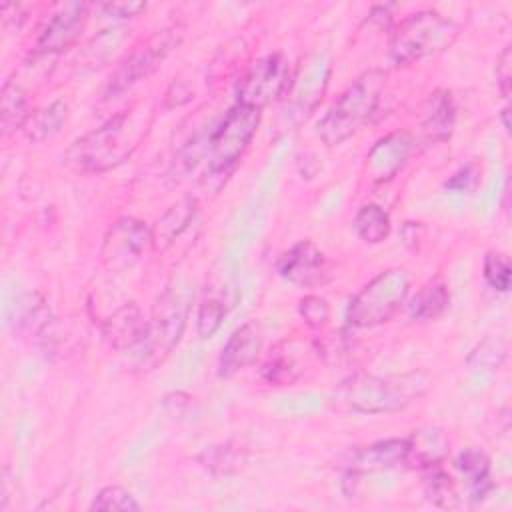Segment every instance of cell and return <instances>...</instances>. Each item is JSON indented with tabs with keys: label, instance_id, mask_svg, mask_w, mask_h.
Masks as SVG:
<instances>
[{
	"label": "cell",
	"instance_id": "obj_1",
	"mask_svg": "<svg viewBox=\"0 0 512 512\" xmlns=\"http://www.w3.org/2000/svg\"><path fill=\"white\" fill-rule=\"evenodd\" d=\"M154 112L150 104H134L82 138L74 140L64 154L78 172H106L126 162L150 132Z\"/></svg>",
	"mask_w": 512,
	"mask_h": 512
},
{
	"label": "cell",
	"instance_id": "obj_2",
	"mask_svg": "<svg viewBox=\"0 0 512 512\" xmlns=\"http://www.w3.org/2000/svg\"><path fill=\"white\" fill-rule=\"evenodd\" d=\"M430 388L426 372H406L396 376L358 374L348 378L334 392V400L360 414H390L404 410Z\"/></svg>",
	"mask_w": 512,
	"mask_h": 512
},
{
	"label": "cell",
	"instance_id": "obj_3",
	"mask_svg": "<svg viewBox=\"0 0 512 512\" xmlns=\"http://www.w3.org/2000/svg\"><path fill=\"white\" fill-rule=\"evenodd\" d=\"M188 302V294L180 288H168L158 298L150 318L146 320L142 340L132 350V366L136 372H150L170 356L184 332Z\"/></svg>",
	"mask_w": 512,
	"mask_h": 512
},
{
	"label": "cell",
	"instance_id": "obj_4",
	"mask_svg": "<svg viewBox=\"0 0 512 512\" xmlns=\"http://www.w3.org/2000/svg\"><path fill=\"white\" fill-rule=\"evenodd\" d=\"M386 84V72L372 68L360 74L318 122V136L328 146L348 140L374 114Z\"/></svg>",
	"mask_w": 512,
	"mask_h": 512
},
{
	"label": "cell",
	"instance_id": "obj_5",
	"mask_svg": "<svg viewBox=\"0 0 512 512\" xmlns=\"http://www.w3.org/2000/svg\"><path fill=\"white\" fill-rule=\"evenodd\" d=\"M460 34V26L440 12L420 10L406 16L392 32L388 54L398 66L448 50Z\"/></svg>",
	"mask_w": 512,
	"mask_h": 512
},
{
	"label": "cell",
	"instance_id": "obj_6",
	"mask_svg": "<svg viewBox=\"0 0 512 512\" xmlns=\"http://www.w3.org/2000/svg\"><path fill=\"white\" fill-rule=\"evenodd\" d=\"M260 122V110L244 104H234L210 130H208V166L204 182L218 180V186L234 170L250 140L256 134Z\"/></svg>",
	"mask_w": 512,
	"mask_h": 512
},
{
	"label": "cell",
	"instance_id": "obj_7",
	"mask_svg": "<svg viewBox=\"0 0 512 512\" xmlns=\"http://www.w3.org/2000/svg\"><path fill=\"white\" fill-rule=\"evenodd\" d=\"M410 276L404 268H390L374 276L348 304L346 320L354 328H372L388 322L404 304Z\"/></svg>",
	"mask_w": 512,
	"mask_h": 512
},
{
	"label": "cell",
	"instance_id": "obj_8",
	"mask_svg": "<svg viewBox=\"0 0 512 512\" xmlns=\"http://www.w3.org/2000/svg\"><path fill=\"white\" fill-rule=\"evenodd\" d=\"M290 62L284 54L274 52L258 58L242 74L236 84V104L262 110L280 96H286L290 86Z\"/></svg>",
	"mask_w": 512,
	"mask_h": 512
},
{
	"label": "cell",
	"instance_id": "obj_9",
	"mask_svg": "<svg viewBox=\"0 0 512 512\" xmlns=\"http://www.w3.org/2000/svg\"><path fill=\"white\" fill-rule=\"evenodd\" d=\"M152 248V228L132 216H124L106 232L100 256L108 272L122 274L138 264Z\"/></svg>",
	"mask_w": 512,
	"mask_h": 512
},
{
	"label": "cell",
	"instance_id": "obj_10",
	"mask_svg": "<svg viewBox=\"0 0 512 512\" xmlns=\"http://www.w3.org/2000/svg\"><path fill=\"white\" fill-rule=\"evenodd\" d=\"M178 42H180V30L176 28L162 30L152 38H148L140 48L130 52L126 60L116 68V72L110 76L104 96L114 98L124 90H128L138 80L152 74L168 56V52L178 46Z\"/></svg>",
	"mask_w": 512,
	"mask_h": 512
},
{
	"label": "cell",
	"instance_id": "obj_11",
	"mask_svg": "<svg viewBox=\"0 0 512 512\" xmlns=\"http://www.w3.org/2000/svg\"><path fill=\"white\" fill-rule=\"evenodd\" d=\"M86 22V4L66 2L58 4L56 10L46 18L36 38L34 56H52L70 48Z\"/></svg>",
	"mask_w": 512,
	"mask_h": 512
},
{
	"label": "cell",
	"instance_id": "obj_12",
	"mask_svg": "<svg viewBox=\"0 0 512 512\" xmlns=\"http://www.w3.org/2000/svg\"><path fill=\"white\" fill-rule=\"evenodd\" d=\"M414 148L412 134L406 130H396L380 138L366 154L364 170L372 182H386L396 176L406 164Z\"/></svg>",
	"mask_w": 512,
	"mask_h": 512
},
{
	"label": "cell",
	"instance_id": "obj_13",
	"mask_svg": "<svg viewBox=\"0 0 512 512\" xmlns=\"http://www.w3.org/2000/svg\"><path fill=\"white\" fill-rule=\"evenodd\" d=\"M278 272L284 280H288L294 286H302V288L322 284L328 278L326 258H324L322 250L310 240H300L298 244H294L280 258Z\"/></svg>",
	"mask_w": 512,
	"mask_h": 512
},
{
	"label": "cell",
	"instance_id": "obj_14",
	"mask_svg": "<svg viewBox=\"0 0 512 512\" xmlns=\"http://www.w3.org/2000/svg\"><path fill=\"white\" fill-rule=\"evenodd\" d=\"M262 344H264V336L256 320H250L240 328H236L220 352L218 376L232 378L240 370L254 364L262 352Z\"/></svg>",
	"mask_w": 512,
	"mask_h": 512
},
{
	"label": "cell",
	"instance_id": "obj_15",
	"mask_svg": "<svg viewBox=\"0 0 512 512\" xmlns=\"http://www.w3.org/2000/svg\"><path fill=\"white\" fill-rule=\"evenodd\" d=\"M408 454V440L406 438H388L376 444L358 448L346 460L348 474H362V472H378L390 470L396 466L406 464Z\"/></svg>",
	"mask_w": 512,
	"mask_h": 512
},
{
	"label": "cell",
	"instance_id": "obj_16",
	"mask_svg": "<svg viewBox=\"0 0 512 512\" xmlns=\"http://www.w3.org/2000/svg\"><path fill=\"white\" fill-rule=\"evenodd\" d=\"M328 76H330L328 64L320 56H316V60L288 86L286 96H290V102H288L290 114L306 116L322 98L324 88L328 84Z\"/></svg>",
	"mask_w": 512,
	"mask_h": 512
},
{
	"label": "cell",
	"instance_id": "obj_17",
	"mask_svg": "<svg viewBox=\"0 0 512 512\" xmlns=\"http://www.w3.org/2000/svg\"><path fill=\"white\" fill-rule=\"evenodd\" d=\"M144 328H146V320L140 308L134 302H128L104 320L102 334H104V340L114 350L132 352L142 340Z\"/></svg>",
	"mask_w": 512,
	"mask_h": 512
},
{
	"label": "cell",
	"instance_id": "obj_18",
	"mask_svg": "<svg viewBox=\"0 0 512 512\" xmlns=\"http://www.w3.org/2000/svg\"><path fill=\"white\" fill-rule=\"evenodd\" d=\"M408 440L406 464L414 468H430L442 462L448 452V438L440 428L428 426L414 430Z\"/></svg>",
	"mask_w": 512,
	"mask_h": 512
},
{
	"label": "cell",
	"instance_id": "obj_19",
	"mask_svg": "<svg viewBox=\"0 0 512 512\" xmlns=\"http://www.w3.org/2000/svg\"><path fill=\"white\" fill-rule=\"evenodd\" d=\"M198 210V202L194 196H186L180 202L172 204L156 222V226L152 228V244L154 250H166L192 222V218L196 216Z\"/></svg>",
	"mask_w": 512,
	"mask_h": 512
},
{
	"label": "cell",
	"instance_id": "obj_20",
	"mask_svg": "<svg viewBox=\"0 0 512 512\" xmlns=\"http://www.w3.org/2000/svg\"><path fill=\"white\" fill-rule=\"evenodd\" d=\"M0 114H2V132L14 134L16 130L24 128L30 120L32 106H30V98L28 92L16 82V80H8L2 86V96H0Z\"/></svg>",
	"mask_w": 512,
	"mask_h": 512
},
{
	"label": "cell",
	"instance_id": "obj_21",
	"mask_svg": "<svg viewBox=\"0 0 512 512\" xmlns=\"http://www.w3.org/2000/svg\"><path fill=\"white\" fill-rule=\"evenodd\" d=\"M454 120H456V114H454V104H452L450 92L436 90L434 94H430L424 124H422L424 134L430 140L444 142L450 138V134L454 130Z\"/></svg>",
	"mask_w": 512,
	"mask_h": 512
},
{
	"label": "cell",
	"instance_id": "obj_22",
	"mask_svg": "<svg viewBox=\"0 0 512 512\" xmlns=\"http://www.w3.org/2000/svg\"><path fill=\"white\" fill-rule=\"evenodd\" d=\"M294 352L296 350H292L290 342L276 346L262 366V378L274 386L294 384L304 374V364Z\"/></svg>",
	"mask_w": 512,
	"mask_h": 512
},
{
	"label": "cell",
	"instance_id": "obj_23",
	"mask_svg": "<svg viewBox=\"0 0 512 512\" xmlns=\"http://www.w3.org/2000/svg\"><path fill=\"white\" fill-rule=\"evenodd\" d=\"M450 306V290L444 282L434 280L422 286L408 302V314L414 320H434Z\"/></svg>",
	"mask_w": 512,
	"mask_h": 512
},
{
	"label": "cell",
	"instance_id": "obj_24",
	"mask_svg": "<svg viewBox=\"0 0 512 512\" xmlns=\"http://www.w3.org/2000/svg\"><path fill=\"white\" fill-rule=\"evenodd\" d=\"M456 468L468 482L472 498H482L490 488V458L480 448H464L456 458Z\"/></svg>",
	"mask_w": 512,
	"mask_h": 512
},
{
	"label": "cell",
	"instance_id": "obj_25",
	"mask_svg": "<svg viewBox=\"0 0 512 512\" xmlns=\"http://www.w3.org/2000/svg\"><path fill=\"white\" fill-rule=\"evenodd\" d=\"M66 118H68L66 102L64 100H54V102H50L48 106H44L42 110H38L30 116L28 124L24 126L26 136L32 142H46V140L54 138L60 132Z\"/></svg>",
	"mask_w": 512,
	"mask_h": 512
},
{
	"label": "cell",
	"instance_id": "obj_26",
	"mask_svg": "<svg viewBox=\"0 0 512 512\" xmlns=\"http://www.w3.org/2000/svg\"><path fill=\"white\" fill-rule=\"evenodd\" d=\"M48 308L40 294H24L14 306L12 324L18 332H40L48 326Z\"/></svg>",
	"mask_w": 512,
	"mask_h": 512
},
{
	"label": "cell",
	"instance_id": "obj_27",
	"mask_svg": "<svg viewBox=\"0 0 512 512\" xmlns=\"http://www.w3.org/2000/svg\"><path fill=\"white\" fill-rule=\"evenodd\" d=\"M354 230L360 240L368 244H378L390 234V216L378 204H366L358 210L354 218Z\"/></svg>",
	"mask_w": 512,
	"mask_h": 512
},
{
	"label": "cell",
	"instance_id": "obj_28",
	"mask_svg": "<svg viewBox=\"0 0 512 512\" xmlns=\"http://www.w3.org/2000/svg\"><path fill=\"white\" fill-rule=\"evenodd\" d=\"M424 494L428 500L440 508L458 506V492L452 478L440 468V464L424 468Z\"/></svg>",
	"mask_w": 512,
	"mask_h": 512
},
{
	"label": "cell",
	"instance_id": "obj_29",
	"mask_svg": "<svg viewBox=\"0 0 512 512\" xmlns=\"http://www.w3.org/2000/svg\"><path fill=\"white\" fill-rule=\"evenodd\" d=\"M226 316V304L222 302V298H204V302L198 308V316H196V330L198 336L202 340L212 338L214 332L220 328L222 320Z\"/></svg>",
	"mask_w": 512,
	"mask_h": 512
},
{
	"label": "cell",
	"instance_id": "obj_30",
	"mask_svg": "<svg viewBox=\"0 0 512 512\" xmlns=\"http://www.w3.org/2000/svg\"><path fill=\"white\" fill-rule=\"evenodd\" d=\"M484 278L492 288H496L500 292H506L510 288V282H512L510 258L504 252L490 250L484 256Z\"/></svg>",
	"mask_w": 512,
	"mask_h": 512
},
{
	"label": "cell",
	"instance_id": "obj_31",
	"mask_svg": "<svg viewBox=\"0 0 512 512\" xmlns=\"http://www.w3.org/2000/svg\"><path fill=\"white\" fill-rule=\"evenodd\" d=\"M90 510H130V512H138L140 504L136 502V498L122 486H106L102 488L92 504Z\"/></svg>",
	"mask_w": 512,
	"mask_h": 512
},
{
	"label": "cell",
	"instance_id": "obj_32",
	"mask_svg": "<svg viewBox=\"0 0 512 512\" xmlns=\"http://www.w3.org/2000/svg\"><path fill=\"white\" fill-rule=\"evenodd\" d=\"M506 342L500 338H486L472 354H470V364L480 366V368H500V364L506 358Z\"/></svg>",
	"mask_w": 512,
	"mask_h": 512
},
{
	"label": "cell",
	"instance_id": "obj_33",
	"mask_svg": "<svg viewBox=\"0 0 512 512\" xmlns=\"http://www.w3.org/2000/svg\"><path fill=\"white\" fill-rule=\"evenodd\" d=\"M202 464L214 472H232L240 466L242 458L236 448H230L228 444L224 446H212L202 454Z\"/></svg>",
	"mask_w": 512,
	"mask_h": 512
},
{
	"label": "cell",
	"instance_id": "obj_34",
	"mask_svg": "<svg viewBox=\"0 0 512 512\" xmlns=\"http://www.w3.org/2000/svg\"><path fill=\"white\" fill-rule=\"evenodd\" d=\"M298 312L310 328H322L330 318L328 302L316 294L304 296L298 304Z\"/></svg>",
	"mask_w": 512,
	"mask_h": 512
},
{
	"label": "cell",
	"instance_id": "obj_35",
	"mask_svg": "<svg viewBox=\"0 0 512 512\" xmlns=\"http://www.w3.org/2000/svg\"><path fill=\"white\" fill-rule=\"evenodd\" d=\"M478 182H480V168H478L476 162H470L464 168H460L446 182V188L456 190V192H470V190H474L478 186Z\"/></svg>",
	"mask_w": 512,
	"mask_h": 512
},
{
	"label": "cell",
	"instance_id": "obj_36",
	"mask_svg": "<svg viewBox=\"0 0 512 512\" xmlns=\"http://www.w3.org/2000/svg\"><path fill=\"white\" fill-rule=\"evenodd\" d=\"M510 60H512V52H510V46H506L502 50V54L498 56V62H496V84H498V90L504 98L510 96V84H512V72H510Z\"/></svg>",
	"mask_w": 512,
	"mask_h": 512
},
{
	"label": "cell",
	"instance_id": "obj_37",
	"mask_svg": "<svg viewBox=\"0 0 512 512\" xmlns=\"http://www.w3.org/2000/svg\"><path fill=\"white\" fill-rule=\"evenodd\" d=\"M102 10L114 18H132L142 10H146V4L144 2H106L102 4Z\"/></svg>",
	"mask_w": 512,
	"mask_h": 512
},
{
	"label": "cell",
	"instance_id": "obj_38",
	"mask_svg": "<svg viewBox=\"0 0 512 512\" xmlns=\"http://www.w3.org/2000/svg\"><path fill=\"white\" fill-rule=\"evenodd\" d=\"M192 406V398L184 392H172L164 398V408L176 418H182L186 414V408Z\"/></svg>",
	"mask_w": 512,
	"mask_h": 512
},
{
	"label": "cell",
	"instance_id": "obj_39",
	"mask_svg": "<svg viewBox=\"0 0 512 512\" xmlns=\"http://www.w3.org/2000/svg\"><path fill=\"white\" fill-rule=\"evenodd\" d=\"M508 114H510V108H504L502 110V124H504V130L508 132L510 130V122H508Z\"/></svg>",
	"mask_w": 512,
	"mask_h": 512
}]
</instances>
